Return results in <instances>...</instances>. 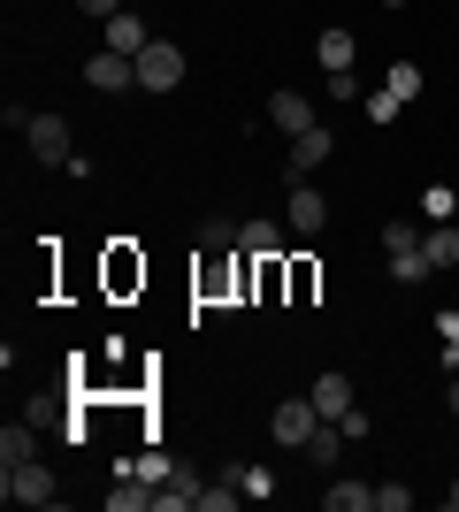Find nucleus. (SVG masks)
I'll use <instances>...</instances> for the list:
<instances>
[{
  "instance_id": "obj_1",
  "label": "nucleus",
  "mask_w": 459,
  "mask_h": 512,
  "mask_svg": "<svg viewBox=\"0 0 459 512\" xmlns=\"http://www.w3.org/2000/svg\"><path fill=\"white\" fill-rule=\"evenodd\" d=\"M23 146H31V161H39V169H69V161H77V138H69V115H31V130H23Z\"/></svg>"
},
{
  "instance_id": "obj_2",
  "label": "nucleus",
  "mask_w": 459,
  "mask_h": 512,
  "mask_svg": "<svg viewBox=\"0 0 459 512\" xmlns=\"http://www.w3.org/2000/svg\"><path fill=\"white\" fill-rule=\"evenodd\" d=\"M322 222H329V199L306 184V176H284V230L291 237H322Z\"/></svg>"
},
{
  "instance_id": "obj_3",
  "label": "nucleus",
  "mask_w": 459,
  "mask_h": 512,
  "mask_svg": "<svg viewBox=\"0 0 459 512\" xmlns=\"http://www.w3.org/2000/svg\"><path fill=\"white\" fill-rule=\"evenodd\" d=\"M0 490H8V505H54V467L46 459H16V467H0Z\"/></svg>"
},
{
  "instance_id": "obj_4",
  "label": "nucleus",
  "mask_w": 459,
  "mask_h": 512,
  "mask_svg": "<svg viewBox=\"0 0 459 512\" xmlns=\"http://www.w3.org/2000/svg\"><path fill=\"white\" fill-rule=\"evenodd\" d=\"M176 85H184V46L153 39L146 54H138V92H176Z\"/></svg>"
},
{
  "instance_id": "obj_5",
  "label": "nucleus",
  "mask_w": 459,
  "mask_h": 512,
  "mask_svg": "<svg viewBox=\"0 0 459 512\" xmlns=\"http://www.w3.org/2000/svg\"><path fill=\"white\" fill-rule=\"evenodd\" d=\"M314 428H322V413H314V398H284V406L268 413V436H276V444H284V451H306V436H314Z\"/></svg>"
},
{
  "instance_id": "obj_6",
  "label": "nucleus",
  "mask_w": 459,
  "mask_h": 512,
  "mask_svg": "<svg viewBox=\"0 0 459 512\" xmlns=\"http://www.w3.org/2000/svg\"><path fill=\"white\" fill-rule=\"evenodd\" d=\"M100 283H108V299H131V291H146V253H138V245H108V260H100Z\"/></svg>"
},
{
  "instance_id": "obj_7",
  "label": "nucleus",
  "mask_w": 459,
  "mask_h": 512,
  "mask_svg": "<svg viewBox=\"0 0 459 512\" xmlns=\"http://www.w3.org/2000/svg\"><path fill=\"white\" fill-rule=\"evenodd\" d=\"M306 398H314V413H322V421H345V413L360 406V390H352V375H337V367H322Z\"/></svg>"
},
{
  "instance_id": "obj_8",
  "label": "nucleus",
  "mask_w": 459,
  "mask_h": 512,
  "mask_svg": "<svg viewBox=\"0 0 459 512\" xmlns=\"http://www.w3.org/2000/svg\"><path fill=\"white\" fill-rule=\"evenodd\" d=\"M85 85L92 92H131L138 85V62H131V54H115V46H100V54L85 62Z\"/></svg>"
},
{
  "instance_id": "obj_9",
  "label": "nucleus",
  "mask_w": 459,
  "mask_h": 512,
  "mask_svg": "<svg viewBox=\"0 0 459 512\" xmlns=\"http://www.w3.org/2000/svg\"><path fill=\"white\" fill-rule=\"evenodd\" d=\"M329 153H337V138H329L322 123H314V130H299V138H291V169H284V176H314V169L329 161Z\"/></svg>"
},
{
  "instance_id": "obj_10",
  "label": "nucleus",
  "mask_w": 459,
  "mask_h": 512,
  "mask_svg": "<svg viewBox=\"0 0 459 512\" xmlns=\"http://www.w3.org/2000/svg\"><path fill=\"white\" fill-rule=\"evenodd\" d=\"M268 123L284 130V138H299V130H314V100H306V92H276V100H268Z\"/></svg>"
},
{
  "instance_id": "obj_11",
  "label": "nucleus",
  "mask_w": 459,
  "mask_h": 512,
  "mask_svg": "<svg viewBox=\"0 0 459 512\" xmlns=\"http://www.w3.org/2000/svg\"><path fill=\"white\" fill-rule=\"evenodd\" d=\"M314 291H322V268L306 253H291L284 260V306H314Z\"/></svg>"
},
{
  "instance_id": "obj_12",
  "label": "nucleus",
  "mask_w": 459,
  "mask_h": 512,
  "mask_svg": "<svg viewBox=\"0 0 459 512\" xmlns=\"http://www.w3.org/2000/svg\"><path fill=\"white\" fill-rule=\"evenodd\" d=\"M284 222H268V214H253V222H238V253H253V260H261V253H284Z\"/></svg>"
},
{
  "instance_id": "obj_13",
  "label": "nucleus",
  "mask_w": 459,
  "mask_h": 512,
  "mask_svg": "<svg viewBox=\"0 0 459 512\" xmlns=\"http://www.w3.org/2000/svg\"><path fill=\"white\" fill-rule=\"evenodd\" d=\"M108 46H115V54H131V62H138V54H146V46H153V31H146V23H138V8H123V16H108Z\"/></svg>"
},
{
  "instance_id": "obj_14",
  "label": "nucleus",
  "mask_w": 459,
  "mask_h": 512,
  "mask_svg": "<svg viewBox=\"0 0 459 512\" xmlns=\"http://www.w3.org/2000/svg\"><path fill=\"white\" fill-rule=\"evenodd\" d=\"M421 253H429V268H437V276H444V268L459 276V230H452V222H437V230H421Z\"/></svg>"
},
{
  "instance_id": "obj_15",
  "label": "nucleus",
  "mask_w": 459,
  "mask_h": 512,
  "mask_svg": "<svg viewBox=\"0 0 459 512\" xmlns=\"http://www.w3.org/2000/svg\"><path fill=\"white\" fill-rule=\"evenodd\" d=\"M16 459H39V421H8L0 428V467H16Z\"/></svg>"
},
{
  "instance_id": "obj_16",
  "label": "nucleus",
  "mask_w": 459,
  "mask_h": 512,
  "mask_svg": "<svg viewBox=\"0 0 459 512\" xmlns=\"http://www.w3.org/2000/svg\"><path fill=\"white\" fill-rule=\"evenodd\" d=\"M222 474L245 490V505H268V497H276V474H268V467H245V459H230Z\"/></svg>"
},
{
  "instance_id": "obj_17",
  "label": "nucleus",
  "mask_w": 459,
  "mask_h": 512,
  "mask_svg": "<svg viewBox=\"0 0 459 512\" xmlns=\"http://www.w3.org/2000/svg\"><path fill=\"white\" fill-rule=\"evenodd\" d=\"M322 505L329 512H375V482H329Z\"/></svg>"
},
{
  "instance_id": "obj_18",
  "label": "nucleus",
  "mask_w": 459,
  "mask_h": 512,
  "mask_svg": "<svg viewBox=\"0 0 459 512\" xmlns=\"http://www.w3.org/2000/svg\"><path fill=\"white\" fill-rule=\"evenodd\" d=\"M306 459H314V467H337V459H345V428H337V421H322V428H314V436H306Z\"/></svg>"
},
{
  "instance_id": "obj_19",
  "label": "nucleus",
  "mask_w": 459,
  "mask_h": 512,
  "mask_svg": "<svg viewBox=\"0 0 459 512\" xmlns=\"http://www.w3.org/2000/svg\"><path fill=\"white\" fill-rule=\"evenodd\" d=\"M253 299L284 306V253H261V268H253Z\"/></svg>"
},
{
  "instance_id": "obj_20",
  "label": "nucleus",
  "mask_w": 459,
  "mask_h": 512,
  "mask_svg": "<svg viewBox=\"0 0 459 512\" xmlns=\"http://www.w3.org/2000/svg\"><path fill=\"white\" fill-rule=\"evenodd\" d=\"M314 62H322V69H352V31H345V23H329L322 39H314Z\"/></svg>"
},
{
  "instance_id": "obj_21",
  "label": "nucleus",
  "mask_w": 459,
  "mask_h": 512,
  "mask_svg": "<svg viewBox=\"0 0 459 512\" xmlns=\"http://www.w3.org/2000/svg\"><path fill=\"white\" fill-rule=\"evenodd\" d=\"M199 253H238V222H230V214H207V222H199Z\"/></svg>"
},
{
  "instance_id": "obj_22",
  "label": "nucleus",
  "mask_w": 459,
  "mask_h": 512,
  "mask_svg": "<svg viewBox=\"0 0 459 512\" xmlns=\"http://www.w3.org/2000/svg\"><path fill=\"white\" fill-rule=\"evenodd\" d=\"M230 505H245V490L222 474V482H199V505H192V512H230Z\"/></svg>"
},
{
  "instance_id": "obj_23",
  "label": "nucleus",
  "mask_w": 459,
  "mask_h": 512,
  "mask_svg": "<svg viewBox=\"0 0 459 512\" xmlns=\"http://www.w3.org/2000/svg\"><path fill=\"white\" fill-rule=\"evenodd\" d=\"M391 276H398V283H429L437 268H429V253L414 245V253H391Z\"/></svg>"
},
{
  "instance_id": "obj_24",
  "label": "nucleus",
  "mask_w": 459,
  "mask_h": 512,
  "mask_svg": "<svg viewBox=\"0 0 459 512\" xmlns=\"http://www.w3.org/2000/svg\"><path fill=\"white\" fill-rule=\"evenodd\" d=\"M131 474H138V482H176L169 451H138V459H131Z\"/></svg>"
},
{
  "instance_id": "obj_25",
  "label": "nucleus",
  "mask_w": 459,
  "mask_h": 512,
  "mask_svg": "<svg viewBox=\"0 0 459 512\" xmlns=\"http://www.w3.org/2000/svg\"><path fill=\"white\" fill-rule=\"evenodd\" d=\"M452 207H459L452 184H429V192H421V214H429V222H452Z\"/></svg>"
},
{
  "instance_id": "obj_26",
  "label": "nucleus",
  "mask_w": 459,
  "mask_h": 512,
  "mask_svg": "<svg viewBox=\"0 0 459 512\" xmlns=\"http://www.w3.org/2000/svg\"><path fill=\"white\" fill-rule=\"evenodd\" d=\"M108 505H115V512H153V490L131 474V490H108Z\"/></svg>"
},
{
  "instance_id": "obj_27",
  "label": "nucleus",
  "mask_w": 459,
  "mask_h": 512,
  "mask_svg": "<svg viewBox=\"0 0 459 512\" xmlns=\"http://www.w3.org/2000/svg\"><path fill=\"white\" fill-rule=\"evenodd\" d=\"M414 245H421L414 222H383V253H414Z\"/></svg>"
},
{
  "instance_id": "obj_28",
  "label": "nucleus",
  "mask_w": 459,
  "mask_h": 512,
  "mask_svg": "<svg viewBox=\"0 0 459 512\" xmlns=\"http://www.w3.org/2000/svg\"><path fill=\"white\" fill-rule=\"evenodd\" d=\"M406 505H414L406 482H375V512H406Z\"/></svg>"
},
{
  "instance_id": "obj_29",
  "label": "nucleus",
  "mask_w": 459,
  "mask_h": 512,
  "mask_svg": "<svg viewBox=\"0 0 459 512\" xmlns=\"http://www.w3.org/2000/svg\"><path fill=\"white\" fill-rule=\"evenodd\" d=\"M398 107H406V100H398L391 85H383V92H368V123H398Z\"/></svg>"
},
{
  "instance_id": "obj_30",
  "label": "nucleus",
  "mask_w": 459,
  "mask_h": 512,
  "mask_svg": "<svg viewBox=\"0 0 459 512\" xmlns=\"http://www.w3.org/2000/svg\"><path fill=\"white\" fill-rule=\"evenodd\" d=\"M391 92H398V100H421V69L398 62V69H391Z\"/></svg>"
},
{
  "instance_id": "obj_31",
  "label": "nucleus",
  "mask_w": 459,
  "mask_h": 512,
  "mask_svg": "<svg viewBox=\"0 0 459 512\" xmlns=\"http://www.w3.org/2000/svg\"><path fill=\"white\" fill-rule=\"evenodd\" d=\"M437 337H444V367H452V352H459V314H437Z\"/></svg>"
},
{
  "instance_id": "obj_32",
  "label": "nucleus",
  "mask_w": 459,
  "mask_h": 512,
  "mask_svg": "<svg viewBox=\"0 0 459 512\" xmlns=\"http://www.w3.org/2000/svg\"><path fill=\"white\" fill-rule=\"evenodd\" d=\"M77 8H85V16H100V23H108V16H123V0H77Z\"/></svg>"
},
{
  "instance_id": "obj_33",
  "label": "nucleus",
  "mask_w": 459,
  "mask_h": 512,
  "mask_svg": "<svg viewBox=\"0 0 459 512\" xmlns=\"http://www.w3.org/2000/svg\"><path fill=\"white\" fill-rule=\"evenodd\" d=\"M444 406H452V421H459V375H452V383H444Z\"/></svg>"
},
{
  "instance_id": "obj_34",
  "label": "nucleus",
  "mask_w": 459,
  "mask_h": 512,
  "mask_svg": "<svg viewBox=\"0 0 459 512\" xmlns=\"http://www.w3.org/2000/svg\"><path fill=\"white\" fill-rule=\"evenodd\" d=\"M444 505H452V512H459V474H452V490H444Z\"/></svg>"
},
{
  "instance_id": "obj_35",
  "label": "nucleus",
  "mask_w": 459,
  "mask_h": 512,
  "mask_svg": "<svg viewBox=\"0 0 459 512\" xmlns=\"http://www.w3.org/2000/svg\"><path fill=\"white\" fill-rule=\"evenodd\" d=\"M383 8H406V0H383Z\"/></svg>"
}]
</instances>
